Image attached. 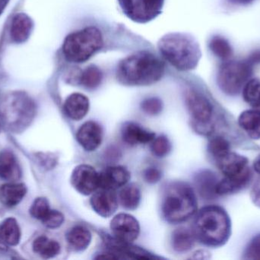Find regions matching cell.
Returning <instances> with one entry per match:
<instances>
[{"label":"cell","mask_w":260,"mask_h":260,"mask_svg":"<svg viewBox=\"0 0 260 260\" xmlns=\"http://www.w3.org/2000/svg\"><path fill=\"white\" fill-rule=\"evenodd\" d=\"M247 60L252 66L256 65V64H260V49L259 50H254V51L252 52L250 55H249L248 57H247Z\"/></svg>","instance_id":"f35d334b"},{"label":"cell","mask_w":260,"mask_h":260,"mask_svg":"<svg viewBox=\"0 0 260 260\" xmlns=\"http://www.w3.org/2000/svg\"><path fill=\"white\" fill-rule=\"evenodd\" d=\"M103 45L102 32L94 27H85L67 37L62 52L68 61L82 63L89 59Z\"/></svg>","instance_id":"52a82bcc"},{"label":"cell","mask_w":260,"mask_h":260,"mask_svg":"<svg viewBox=\"0 0 260 260\" xmlns=\"http://www.w3.org/2000/svg\"><path fill=\"white\" fill-rule=\"evenodd\" d=\"M120 200L123 208L128 210H135L140 203V190L136 185L126 186L120 192Z\"/></svg>","instance_id":"83f0119b"},{"label":"cell","mask_w":260,"mask_h":260,"mask_svg":"<svg viewBox=\"0 0 260 260\" xmlns=\"http://www.w3.org/2000/svg\"><path fill=\"white\" fill-rule=\"evenodd\" d=\"M253 169L256 171V172H257L260 175V154L255 159L254 161H253Z\"/></svg>","instance_id":"ab89813d"},{"label":"cell","mask_w":260,"mask_h":260,"mask_svg":"<svg viewBox=\"0 0 260 260\" xmlns=\"http://www.w3.org/2000/svg\"><path fill=\"white\" fill-rule=\"evenodd\" d=\"M71 183L79 193L91 195L99 188V174L92 166L79 165L73 171Z\"/></svg>","instance_id":"8fae6325"},{"label":"cell","mask_w":260,"mask_h":260,"mask_svg":"<svg viewBox=\"0 0 260 260\" xmlns=\"http://www.w3.org/2000/svg\"><path fill=\"white\" fill-rule=\"evenodd\" d=\"M50 211L48 200L44 197L36 198L30 209V214L33 218L42 221Z\"/></svg>","instance_id":"1f68e13d"},{"label":"cell","mask_w":260,"mask_h":260,"mask_svg":"<svg viewBox=\"0 0 260 260\" xmlns=\"http://www.w3.org/2000/svg\"><path fill=\"white\" fill-rule=\"evenodd\" d=\"M102 71L100 69L98 68L95 66H90L87 67L80 76V83L85 88L92 89L97 88L102 81Z\"/></svg>","instance_id":"f546056e"},{"label":"cell","mask_w":260,"mask_h":260,"mask_svg":"<svg viewBox=\"0 0 260 260\" xmlns=\"http://www.w3.org/2000/svg\"><path fill=\"white\" fill-rule=\"evenodd\" d=\"M215 162L224 176L217 185V195H232L248 186L252 179V172L247 157L230 151Z\"/></svg>","instance_id":"5b68a950"},{"label":"cell","mask_w":260,"mask_h":260,"mask_svg":"<svg viewBox=\"0 0 260 260\" xmlns=\"http://www.w3.org/2000/svg\"><path fill=\"white\" fill-rule=\"evenodd\" d=\"M130 174L123 166L107 168L99 174V188L114 190L125 186L129 182Z\"/></svg>","instance_id":"9a60e30c"},{"label":"cell","mask_w":260,"mask_h":260,"mask_svg":"<svg viewBox=\"0 0 260 260\" xmlns=\"http://www.w3.org/2000/svg\"><path fill=\"white\" fill-rule=\"evenodd\" d=\"M193 234L200 242L208 247L224 245L232 235V221L229 214L220 206L203 208L194 221Z\"/></svg>","instance_id":"7a4b0ae2"},{"label":"cell","mask_w":260,"mask_h":260,"mask_svg":"<svg viewBox=\"0 0 260 260\" xmlns=\"http://www.w3.org/2000/svg\"><path fill=\"white\" fill-rule=\"evenodd\" d=\"M67 242L76 251H82L88 248L91 241V234L86 227L76 226L67 235Z\"/></svg>","instance_id":"cb8c5ba5"},{"label":"cell","mask_w":260,"mask_h":260,"mask_svg":"<svg viewBox=\"0 0 260 260\" xmlns=\"http://www.w3.org/2000/svg\"><path fill=\"white\" fill-rule=\"evenodd\" d=\"M111 228L115 239L125 244H129L137 239L140 232L137 220L127 214H120L114 217Z\"/></svg>","instance_id":"7c38bea8"},{"label":"cell","mask_w":260,"mask_h":260,"mask_svg":"<svg viewBox=\"0 0 260 260\" xmlns=\"http://www.w3.org/2000/svg\"><path fill=\"white\" fill-rule=\"evenodd\" d=\"M251 198L253 203L260 208V180L256 182L252 189Z\"/></svg>","instance_id":"74e56055"},{"label":"cell","mask_w":260,"mask_h":260,"mask_svg":"<svg viewBox=\"0 0 260 260\" xmlns=\"http://www.w3.org/2000/svg\"><path fill=\"white\" fill-rule=\"evenodd\" d=\"M27 193V188L23 183L7 182L0 187V201L7 207L19 204Z\"/></svg>","instance_id":"ac0fdd59"},{"label":"cell","mask_w":260,"mask_h":260,"mask_svg":"<svg viewBox=\"0 0 260 260\" xmlns=\"http://www.w3.org/2000/svg\"><path fill=\"white\" fill-rule=\"evenodd\" d=\"M35 112V102L23 92L8 93L0 102L2 120L13 132H21L27 128L33 121Z\"/></svg>","instance_id":"8992f818"},{"label":"cell","mask_w":260,"mask_h":260,"mask_svg":"<svg viewBox=\"0 0 260 260\" xmlns=\"http://www.w3.org/2000/svg\"><path fill=\"white\" fill-rule=\"evenodd\" d=\"M229 1L234 4L245 5L251 3L253 0H229Z\"/></svg>","instance_id":"60d3db41"},{"label":"cell","mask_w":260,"mask_h":260,"mask_svg":"<svg viewBox=\"0 0 260 260\" xmlns=\"http://www.w3.org/2000/svg\"><path fill=\"white\" fill-rule=\"evenodd\" d=\"M123 12L130 19L145 23L160 13L164 0H119Z\"/></svg>","instance_id":"30bf717a"},{"label":"cell","mask_w":260,"mask_h":260,"mask_svg":"<svg viewBox=\"0 0 260 260\" xmlns=\"http://www.w3.org/2000/svg\"><path fill=\"white\" fill-rule=\"evenodd\" d=\"M33 28V22L28 15L19 13L15 15L11 26V37L15 42L23 43L30 37Z\"/></svg>","instance_id":"44dd1931"},{"label":"cell","mask_w":260,"mask_h":260,"mask_svg":"<svg viewBox=\"0 0 260 260\" xmlns=\"http://www.w3.org/2000/svg\"><path fill=\"white\" fill-rule=\"evenodd\" d=\"M91 206L98 215L108 218L114 215L118 208L117 195L114 190L102 189L91 197Z\"/></svg>","instance_id":"4fadbf2b"},{"label":"cell","mask_w":260,"mask_h":260,"mask_svg":"<svg viewBox=\"0 0 260 260\" xmlns=\"http://www.w3.org/2000/svg\"><path fill=\"white\" fill-rule=\"evenodd\" d=\"M9 0H0V14L3 12Z\"/></svg>","instance_id":"b9f144b4"},{"label":"cell","mask_w":260,"mask_h":260,"mask_svg":"<svg viewBox=\"0 0 260 260\" xmlns=\"http://www.w3.org/2000/svg\"><path fill=\"white\" fill-rule=\"evenodd\" d=\"M163 63L152 53L140 51L130 55L119 64L117 79L123 85H148L161 79Z\"/></svg>","instance_id":"6da1fadb"},{"label":"cell","mask_w":260,"mask_h":260,"mask_svg":"<svg viewBox=\"0 0 260 260\" xmlns=\"http://www.w3.org/2000/svg\"><path fill=\"white\" fill-rule=\"evenodd\" d=\"M231 146L229 142L225 138L220 136L211 139L208 145V151L215 161L229 154Z\"/></svg>","instance_id":"4dcf8cb0"},{"label":"cell","mask_w":260,"mask_h":260,"mask_svg":"<svg viewBox=\"0 0 260 260\" xmlns=\"http://www.w3.org/2000/svg\"><path fill=\"white\" fill-rule=\"evenodd\" d=\"M142 109L144 112L150 115H157L161 112L163 109V103L157 98H149L142 102Z\"/></svg>","instance_id":"e575fe53"},{"label":"cell","mask_w":260,"mask_h":260,"mask_svg":"<svg viewBox=\"0 0 260 260\" xmlns=\"http://www.w3.org/2000/svg\"><path fill=\"white\" fill-rule=\"evenodd\" d=\"M195 244V236L193 232L186 228L176 230L172 235L173 248L176 251L183 253L189 251Z\"/></svg>","instance_id":"484cf974"},{"label":"cell","mask_w":260,"mask_h":260,"mask_svg":"<svg viewBox=\"0 0 260 260\" xmlns=\"http://www.w3.org/2000/svg\"><path fill=\"white\" fill-rule=\"evenodd\" d=\"M154 133L148 131L134 122H127L122 128V137L129 145H144L152 141Z\"/></svg>","instance_id":"2e32d148"},{"label":"cell","mask_w":260,"mask_h":260,"mask_svg":"<svg viewBox=\"0 0 260 260\" xmlns=\"http://www.w3.org/2000/svg\"><path fill=\"white\" fill-rule=\"evenodd\" d=\"M244 259L260 260V234L249 242L244 253Z\"/></svg>","instance_id":"836d02e7"},{"label":"cell","mask_w":260,"mask_h":260,"mask_svg":"<svg viewBox=\"0 0 260 260\" xmlns=\"http://www.w3.org/2000/svg\"><path fill=\"white\" fill-rule=\"evenodd\" d=\"M243 98L253 108H260V79H251L242 90Z\"/></svg>","instance_id":"f1b7e54d"},{"label":"cell","mask_w":260,"mask_h":260,"mask_svg":"<svg viewBox=\"0 0 260 260\" xmlns=\"http://www.w3.org/2000/svg\"><path fill=\"white\" fill-rule=\"evenodd\" d=\"M21 170L13 153L3 151L0 153V177L5 181L17 182L21 178Z\"/></svg>","instance_id":"ffe728a7"},{"label":"cell","mask_w":260,"mask_h":260,"mask_svg":"<svg viewBox=\"0 0 260 260\" xmlns=\"http://www.w3.org/2000/svg\"><path fill=\"white\" fill-rule=\"evenodd\" d=\"M151 152L157 157H164L171 151V143L165 136H160L153 140L151 146Z\"/></svg>","instance_id":"d6a6232c"},{"label":"cell","mask_w":260,"mask_h":260,"mask_svg":"<svg viewBox=\"0 0 260 260\" xmlns=\"http://www.w3.org/2000/svg\"><path fill=\"white\" fill-rule=\"evenodd\" d=\"M209 48L215 56L226 61L233 55V48L230 42L224 37L214 36L209 41Z\"/></svg>","instance_id":"4316f807"},{"label":"cell","mask_w":260,"mask_h":260,"mask_svg":"<svg viewBox=\"0 0 260 260\" xmlns=\"http://www.w3.org/2000/svg\"><path fill=\"white\" fill-rule=\"evenodd\" d=\"M21 236V229L15 218H7L0 224V240L7 245H18Z\"/></svg>","instance_id":"603a6c76"},{"label":"cell","mask_w":260,"mask_h":260,"mask_svg":"<svg viewBox=\"0 0 260 260\" xmlns=\"http://www.w3.org/2000/svg\"><path fill=\"white\" fill-rule=\"evenodd\" d=\"M253 73V66L247 61H231L220 67L217 83L228 96H234L242 91Z\"/></svg>","instance_id":"ba28073f"},{"label":"cell","mask_w":260,"mask_h":260,"mask_svg":"<svg viewBox=\"0 0 260 260\" xmlns=\"http://www.w3.org/2000/svg\"><path fill=\"white\" fill-rule=\"evenodd\" d=\"M89 106V100L86 96L81 93H73L65 101L63 108L69 118L79 121L86 115Z\"/></svg>","instance_id":"e0dca14e"},{"label":"cell","mask_w":260,"mask_h":260,"mask_svg":"<svg viewBox=\"0 0 260 260\" xmlns=\"http://www.w3.org/2000/svg\"><path fill=\"white\" fill-rule=\"evenodd\" d=\"M161 176L160 171L156 168H148L144 171L143 174L144 180L151 184L158 183L161 179Z\"/></svg>","instance_id":"8d00e7d4"},{"label":"cell","mask_w":260,"mask_h":260,"mask_svg":"<svg viewBox=\"0 0 260 260\" xmlns=\"http://www.w3.org/2000/svg\"><path fill=\"white\" fill-rule=\"evenodd\" d=\"M218 183V178L211 171H201L195 177L196 187L200 195L205 199H213L218 196L216 192Z\"/></svg>","instance_id":"d6986e66"},{"label":"cell","mask_w":260,"mask_h":260,"mask_svg":"<svg viewBox=\"0 0 260 260\" xmlns=\"http://www.w3.org/2000/svg\"><path fill=\"white\" fill-rule=\"evenodd\" d=\"M197 210V198L189 185L174 183L165 189L162 198L161 212L168 222H183L192 217Z\"/></svg>","instance_id":"277c9868"},{"label":"cell","mask_w":260,"mask_h":260,"mask_svg":"<svg viewBox=\"0 0 260 260\" xmlns=\"http://www.w3.org/2000/svg\"><path fill=\"white\" fill-rule=\"evenodd\" d=\"M186 106L194 121L197 131L210 133L212 126L209 125L213 114V107L209 99L196 90H189L185 96Z\"/></svg>","instance_id":"9c48e42d"},{"label":"cell","mask_w":260,"mask_h":260,"mask_svg":"<svg viewBox=\"0 0 260 260\" xmlns=\"http://www.w3.org/2000/svg\"><path fill=\"white\" fill-rule=\"evenodd\" d=\"M164 57L180 70L195 68L201 58L198 42L189 35L172 33L165 35L158 43Z\"/></svg>","instance_id":"3957f363"},{"label":"cell","mask_w":260,"mask_h":260,"mask_svg":"<svg viewBox=\"0 0 260 260\" xmlns=\"http://www.w3.org/2000/svg\"><path fill=\"white\" fill-rule=\"evenodd\" d=\"M78 141L86 151H94L99 148L103 138L102 127L94 122H85L77 132Z\"/></svg>","instance_id":"5bb4252c"},{"label":"cell","mask_w":260,"mask_h":260,"mask_svg":"<svg viewBox=\"0 0 260 260\" xmlns=\"http://www.w3.org/2000/svg\"><path fill=\"white\" fill-rule=\"evenodd\" d=\"M240 127L253 140L260 139V110H246L238 118Z\"/></svg>","instance_id":"7402d4cb"},{"label":"cell","mask_w":260,"mask_h":260,"mask_svg":"<svg viewBox=\"0 0 260 260\" xmlns=\"http://www.w3.org/2000/svg\"><path fill=\"white\" fill-rule=\"evenodd\" d=\"M41 222L48 228H58L64 222V216L61 212L50 209L47 216L41 221Z\"/></svg>","instance_id":"d590c367"},{"label":"cell","mask_w":260,"mask_h":260,"mask_svg":"<svg viewBox=\"0 0 260 260\" xmlns=\"http://www.w3.org/2000/svg\"><path fill=\"white\" fill-rule=\"evenodd\" d=\"M33 250L44 259H50L59 254L60 246L59 243L45 236L38 237L33 243Z\"/></svg>","instance_id":"d4e9b609"}]
</instances>
